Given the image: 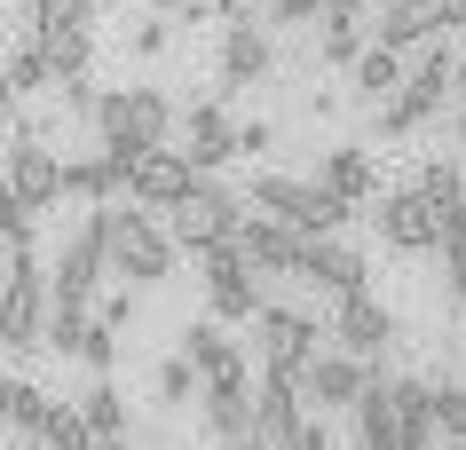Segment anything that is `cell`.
Masks as SVG:
<instances>
[{"instance_id":"obj_1","label":"cell","mask_w":466,"mask_h":450,"mask_svg":"<svg viewBox=\"0 0 466 450\" xmlns=\"http://www.w3.org/2000/svg\"><path fill=\"white\" fill-rule=\"evenodd\" d=\"M96 143L103 150H119L127 166L143 158V150H158V143H174V126H182V111H174V95L167 87H111V95H96Z\"/></svg>"},{"instance_id":"obj_2","label":"cell","mask_w":466,"mask_h":450,"mask_svg":"<svg viewBox=\"0 0 466 450\" xmlns=\"http://www.w3.org/2000/svg\"><path fill=\"white\" fill-rule=\"evenodd\" d=\"M48 308H56V269H40L32 237L8 245V308H0V340L16 355L48 348Z\"/></svg>"},{"instance_id":"obj_3","label":"cell","mask_w":466,"mask_h":450,"mask_svg":"<svg viewBox=\"0 0 466 450\" xmlns=\"http://www.w3.org/2000/svg\"><path fill=\"white\" fill-rule=\"evenodd\" d=\"M103 222H111V276H127V285H167L174 276V229H158V214L150 205H103Z\"/></svg>"},{"instance_id":"obj_4","label":"cell","mask_w":466,"mask_h":450,"mask_svg":"<svg viewBox=\"0 0 466 450\" xmlns=\"http://www.w3.org/2000/svg\"><path fill=\"white\" fill-rule=\"evenodd\" d=\"M253 205H269V214H285L293 229H309V237H332V229L356 214V198H340L332 182H300V175H253V190H246Z\"/></svg>"},{"instance_id":"obj_5","label":"cell","mask_w":466,"mask_h":450,"mask_svg":"<svg viewBox=\"0 0 466 450\" xmlns=\"http://www.w3.org/2000/svg\"><path fill=\"white\" fill-rule=\"evenodd\" d=\"M246 214H253V198L221 190V182H198L190 198L167 214V229H174V245H182V253H214V245H229V237L246 229Z\"/></svg>"},{"instance_id":"obj_6","label":"cell","mask_w":466,"mask_h":450,"mask_svg":"<svg viewBox=\"0 0 466 450\" xmlns=\"http://www.w3.org/2000/svg\"><path fill=\"white\" fill-rule=\"evenodd\" d=\"M103 276H111V222H103V205H87V214H79V229L64 237V253H56V300L96 308Z\"/></svg>"},{"instance_id":"obj_7","label":"cell","mask_w":466,"mask_h":450,"mask_svg":"<svg viewBox=\"0 0 466 450\" xmlns=\"http://www.w3.org/2000/svg\"><path fill=\"white\" fill-rule=\"evenodd\" d=\"M198 269H206V300H214V316L221 325H253L269 300H261V261H253L238 237L214 253H198Z\"/></svg>"},{"instance_id":"obj_8","label":"cell","mask_w":466,"mask_h":450,"mask_svg":"<svg viewBox=\"0 0 466 450\" xmlns=\"http://www.w3.org/2000/svg\"><path fill=\"white\" fill-rule=\"evenodd\" d=\"M371 222H380V237H388L395 253H442L451 214H442L419 182H403V190H388V198H380V214H371Z\"/></svg>"},{"instance_id":"obj_9","label":"cell","mask_w":466,"mask_h":450,"mask_svg":"<svg viewBox=\"0 0 466 450\" xmlns=\"http://www.w3.org/2000/svg\"><path fill=\"white\" fill-rule=\"evenodd\" d=\"M198 182H206V166H198L190 150H167V143H158V150H143V158L127 166V198L150 205V214H174Z\"/></svg>"},{"instance_id":"obj_10","label":"cell","mask_w":466,"mask_h":450,"mask_svg":"<svg viewBox=\"0 0 466 450\" xmlns=\"http://www.w3.org/2000/svg\"><path fill=\"white\" fill-rule=\"evenodd\" d=\"M253 332H261V340H253V348H261V372H309V364H317V316H300V308H261V316H253Z\"/></svg>"},{"instance_id":"obj_11","label":"cell","mask_w":466,"mask_h":450,"mask_svg":"<svg viewBox=\"0 0 466 450\" xmlns=\"http://www.w3.org/2000/svg\"><path fill=\"white\" fill-rule=\"evenodd\" d=\"M371 379H380V364L356 348H324L309 372H300V395L317 403V411H356V395H364Z\"/></svg>"},{"instance_id":"obj_12","label":"cell","mask_w":466,"mask_h":450,"mask_svg":"<svg viewBox=\"0 0 466 450\" xmlns=\"http://www.w3.org/2000/svg\"><path fill=\"white\" fill-rule=\"evenodd\" d=\"M309 411L317 403L300 395L293 372H261V395H253V435L269 450H300V426H309Z\"/></svg>"},{"instance_id":"obj_13","label":"cell","mask_w":466,"mask_h":450,"mask_svg":"<svg viewBox=\"0 0 466 450\" xmlns=\"http://www.w3.org/2000/svg\"><path fill=\"white\" fill-rule=\"evenodd\" d=\"M238 245H246L269 276H300V269H309V229H293L285 214H269V205H253V214H246Z\"/></svg>"},{"instance_id":"obj_14","label":"cell","mask_w":466,"mask_h":450,"mask_svg":"<svg viewBox=\"0 0 466 450\" xmlns=\"http://www.w3.org/2000/svg\"><path fill=\"white\" fill-rule=\"evenodd\" d=\"M8 190H16L32 214L64 198V158H56V150L32 135V126H16V143H8Z\"/></svg>"},{"instance_id":"obj_15","label":"cell","mask_w":466,"mask_h":450,"mask_svg":"<svg viewBox=\"0 0 466 450\" xmlns=\"http://www.w3.org/2000/svg\"><path fill=\"white\" fill-rule=\"evenodd\" d=\"M300 285H324L332 300H348V293H371V269H364V253L340 245V237H309V269H300Z\"/></svg>"},{"instance_id":"obj_16","label":"cell","mask_w":466,"mask_h":450,"mask_svg":"<svg viewBox=\"0 0 466 450\" xmlns=\"http://www.w3.org/2000/svg\"><path fill=\"white\" fill-rule=\"evenodd\" d=\"M119 190H127V158H119V150L96 143L87 158H64V198H72V205H111Z\"/></svg>"},{"instance_id":"obj_17","label":"cell","mask_w":466,"mask_h":450,"mask_svg":"<svg viewBox=\"0 0 466 450\" xmlns=\"http://www.w3.org/2000/svg\"><path fill=\"white\" fill-rule=\"evenodd\" d=\"M332 340L380 364V355H388V340H395V316H388L371 293H348V300H340V316H332Z\"/></svg>"},{"instance_id":"obj_18","label":"cell","mask_w":466,"mask_h":450,"mask_svg":"<svg viewBox=\"0 0 466 450\" xmlns=\"http://www.w3.org/2000/svg\"><path fill=\"white\" fill-rule=\"evenodd\" d=\"M269 64H277V48L253 16L221 32V87H253V79H269Z\"/></svg>"},{"instance_id":"obj_19","label":"cell","mask_w":466,"mask_h":450,"mask_svg":"<svg viewBox=\"0 0 466 450\" xmlns=\"http://www.w3.org/2000/svg\"><path fill=\"white\" fill-rule=\"evenodd\" d=\"M395 419H403V450H442L435 379H395Z\"/></svg>"},{"instance_id":"obj_20","label":"cell","mask_w":466,"mask_h":450,"mask_svg":"<svg viewBox=\"0 0 466 450\" xmlns=\"http://www.w3.org/2000/svg\"><path fill=\"white\" fill-rule=\"evenodd\" d=\"M182 348L198 355V372H206V387H229V379H253V372H246V355H238V340H229V325H221V316L190 325V332H182Z\"/></svg>"},{"instance_id":"obj_21","label":"cell","mask_w":466,"mask_h":450,"mask_svg":"<svg viewBox=\"0 0 466 450\" xmlns=\"http://www.w3.org/2000/svg\"><path fill=\"white\" fill-rule=\"evenodd\" d=\"M356 450H403V419H395V379H371L356 395Z\"/></svg>"},{"instance_id":"obj_22","label":"cell","mask_w":466,"mask_h":450,"mask_svg":"<svg viewBox=\"0 0 466 450\" xmlns=\"http://www.w3.org/2000/svg\"><path fill=\"white\" fill-rule=\"evenodd\" d=\"M182 135H190V158L206 166V175L238 158V126H229V111H221V103H198L190 119H182Z\"/></svg>"},{"instance_id":"obj_23","label":"cell","mask_w":466,"mask_h":450,"mask_svg":"<svg viewBox=\"0 0 466 450\" xmlns=\"http://www.w3.org/2000/svg\"><path fill=\"white\" fill-rule=\"evenodd\" d=\"M348 79H356V103H371V111H380V103L395 95V87H403V48H388V40H371L364 55H356V64H348Z\"/></svg>"},{"instance_id":"obj_24","label":"cell","mask_w":466,"mask_h":450,"mask_svg":"<svg viewBox=\"0 0 466 450\" xmlns=\"http://www.w3.org/2000/svg\"><path fill=\"white\" fill-rule=\"evenodd\" d=\"M324 182H332L340 198H356V205L380 198V166H371L364 143H332V150H324Z\"/></svg>"},{"instance_id":"obj_25","label":"cell","mask_w":466,"mask_h":450,"mask_svg":"<svg viewBox=\"0 0 466 450\" xmlns=\"http://www.w3.org/2000/svg\"><path fill=\"white\" fill-rule=\"evenodd\" d=\"M253 379H229V387H206V426H214L221 443H246L253 435Z\"/></svg>"},{"instance_id":"obj_26","label":"cell","mask_w":466,"mask_h":450,"mask_svg":"<svg viewBox=\"0 0 466 450\" xmlns=\"http://www.w3.org/2000/svg\"><path fill=\"white\" fill-rule=\"evenodd\" d=\"M435 111H442V95H435V87L403 79V87H395V95L380 103V135H419V126L435 119Z\"/></svg>"},{"instance_id":"obj_27","label":"cell","mask_w":466,"mask_h":450,"mask_svg":"<svg viewBox=\"0 0 466 450\" xmlns=\"http://www.w3.org/2000/svg\"><path fill=\"white\" fill-rule=\"evenodd\" d=\"M0 411H8V426H16V435H48V419H56V395H48V387H32V379L16 372L8 387H0Z\"/></svg>"},{"instance_id":"obj_28","label":"cell","mask_w":466,"mask_h":450,"mask_svg":"<svg viewBox=\"0 0 466 450\" xmlns=\"http://www.w3.org/2000/svg\"><path fill=\"white\" fill-rule=\"evenodd\" d=\"M364 48H371L364 16H317V55H324V64H356Z\"/></svg>"},{"instance_id":"obj_29","label":"cell","mask_w":466,"mask_h":450,"mask_svg":"<svg viewBox=\"0 0 466 450\" xmlns=\"http://www.w3.org/2000/svg\"><path fill=\"white\" fill-rule=\"evenodd\" d=\"M79 411H87V426H96V435H127V395L111 387V372H96V379H87Z\"/></svg>"},{"instance_id":"obj_30","label":"cell","mask_w":466,"mask_h":450,"mask_svg":"<svg viewBox=\"0 0 466 450\" xmlns=\"http://www.w3.org/2000/svg\"><path fill=\"white\" fill-rule=\"evenodd\" d=\"M32 87H56V64H48V55H40V40H32V32H25V48L8 55V95L25 103Z\"/></svg>"},{"instance_id":"obj_31","label":"cell","mask_w":466,"mask_h":450,"mask_svg":"<svg viewBox=\"0 0 466 450\" xmlns=\"http://www.w3.org/2000/svg\"><path fill=\"white\" fill-rule=\"evenodd\" d=\"M150 387H158V403H190V387H206V372H198V355L182 348V355H167V364H158V379H150Z\"/></svg>"},{"instance_id":"obj_32","label":"cell","mask_w":466,"mask_h":450,"mask_svg":"<svg viewBox=\"0 0 466 450\" xmlns=\"http://www.w3.org/2000/svg\"><path fill=\"white\" fill-rule=\"evenodd\" d=\"M419 190H427V198H435L442 214H459V205H466V175L451 166V158H435V166H419Z\"/></svg>"},{"instance_id":"obj_33","label":"cell","mask_w":466,"mask_h":450,"mask_svg":"<svg viewBox=\"0 0 466 450\" xmlns=\"http://www.w3.org/2000/svg\"><path fill=\"white\" fill-rule=\"evenodd\" d=\"M48 443H56V450H96V426H87V411H79V403H56Z\"/></svg>"},{"instance_id":"obj_34","label":"cell","mask_w":466,"mask_h":450,"mask_svg":"<svg viewBox=\"0 0 466 450\" xmlns=\"http://www.w3.org/2000/svg\"><path fill=\"white\" fill-rule=\"evenodd\" d=\"M442 276H451V293L466 300V205L451 214V229H442Z\"/></svg>"},{"instance_id":"obj_35","label":"cell","mask_w":466,"mask_h":450,"mask_svg":"<svg viewBox=\"0 0 466 450\" xmlns=\"http://www.w3.org/2000/svg\"><path fill=\"white\" fill-rule=\"evenodd\" d=\"M25 8V25H40V16H79V25H96L103 0H16Z\"/></svg>"},{"instance_id":"obj_36","label":"cell","mask_w":466,"mask_h":450,"mask_svg":"<svg viewBox=\"0 0 466 450\" xmlns=\"http://www.w3.org/2000/svg\"><path fill=\"white\" fill-rule=\"evenodd\" d=\"M79 364H87V372H111V364H119V325H111V316H96V332H87V355H79Z\"/></svg>"},{"instance_id":"obj_37","label":"cell","mask_w":466,"mask_h":450,"mask_svg":"<svg viewBox=\"0 0 466 450\" xmlns=\"http://www.w3.org/2000/svg\"><path fill=\"white\" fill-rule=\"evenodd\" d=\"M174 25H182V16H167V8H158V16H150V25H135V55H167Z\"/></svg>"},{"instance_id":"obj_38","label":"cell","mask_w":466,"mask_h":450,"mask_svg":"<svg viewBox=\"0 0 466 450\" xmlns=\"http://www.w3.org/2000/svg\"><path fill=\"white\" fill-rule=\"evenodd\" d=\"M261 16H269V25H317L324 0H261Z\"/></svg>"},{"instance_id":"obj_39","label":"cell","mask_w":466,"mask_h":450,"mask_svg":"<svg viewBox=\"0 0 466 450\" xmlns=\"http://www.w3.org/2000/svg\"><path fill=\"white\" fill-rule=\"evenodd\" d=\"M269 143H277L269 119H246V126H238V158H253V150H269Z\"/></svg>"},{"instance_id":"obj_40","label":"cell","mask_w":466,"mask_h":450,"mask_svg":"<svg viewBox=\"0 0 466 450\" xmlns=\"http://www.w3.org/2000/svg\"><path fill=\"white\" fill-rule=\"evenodd\" d=\"M300 450H332V426H324V411H309V426H300Z\"/></svg>"},{"instance_id":"obj_41","label":"cell","mask_w":466,"mask_h":450,"mask_svg":"<svg viewBox=\"0 0 466 450\" xmlns=\"http://www.w3.org/2000/svg\"><path fill=\"white\" fill-rule=\"evenodd\" d=\"M16 450H56V443H48V435H16Z\"/></svg>"},{"instance_id":"obj_42","label":"cell","mask_w":466,"mask_h":450,"mask_svg":"<svg viewBox=\"0 0 466 450\" xmlns=\"http://www.w3.org/2000/svg\"><path fill=\"white\" fill-rule=\"evenodd\" d=\"M96 450H127V435H96Z\"/></svg>"},{"instance_id":"obj_43","label":"cell","mask_w":466,"mask_h":450,"mask_svg":"<svg viewBox=\"0 0 466 450\" xmlns=\"http://www.w3.org/2000/svg\"><path fill=\"white\" fill-rule=\"evenodd\" d=\"M451 103H459V111H466V64H459V87H451Z\"/></svg>"},{"instance_id":"obj_44","label":"cell","mask_w":466,"mask_h":450,"mask_svg":"<svg viewBox=\"0 0 466 450\" xmlns=\"http://www.w3.org/2000/svg\"><path fill=\"white\" fill-rule=\"evenodd\" d=\"M150 8H167V16H182V8H190V0H150Z\"/></svg>"},{"instance_id":"obj_45","label":"cell","mask_w":466,"mask_h":450,"mask_svg":"<svg viewBox=\"0 0 466 450\" xmlns=\"http://www.w3.org/2000/svg\"><path fill=\"white\" fill-rule=\"evenodd\" d=\"M459 158H466V126H459Z\"/></svg>"},{"instance_id":"obj_46","label":"cell","mask_w":466,"mask_h":450,"mask_svg":"<svg viewBox=\"0 0 466 450\" xmlns=\"http://www.w3.org/2000/svg\"><path fill=\"white\" fill-rule=\"evenodd\" d=\"M103 8H127V0H103Z\"/></svg>"}]
</instances>
